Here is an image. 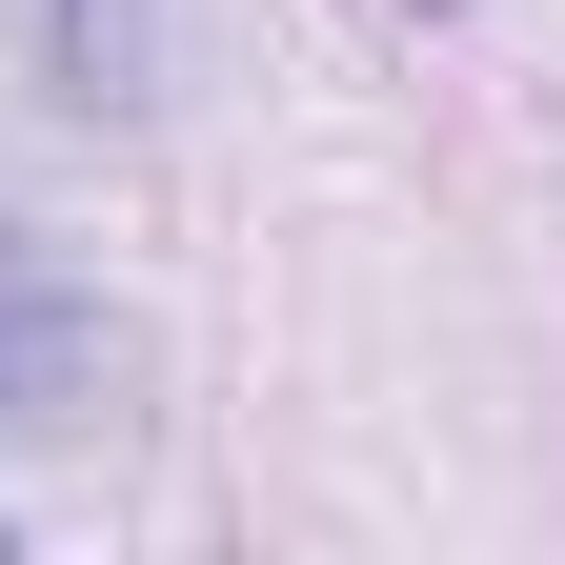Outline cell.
<instances>
[{
    "label": "cell",
    "instance_id": "1",
    "mask_svg": "<svg viewBox=\"0 0 565 565\" xmlns=\"http://www.w3.org/2000/svg\"><path fill=\"white\" fill-rule=\"evenodd\" d=\"M82 384H102V303H82L21 223H0V445H61V424H82Z\"/></svg>",
    "mask_w": 565,
    "mask_h": 565
},
{
    "label": "cell",
    "instance_id": "2",
    "mask_svg": "<svg viewBox=\"0 0 565 565\" xmlns=\"http://www.w3.org/2000/svg\"><path fill=\"white\" fill-rule=\"evenodd\" d=\"M41 82L82 121H141L162 102V0H41Z\"/></svg>",
    "mask_w": 565,
    "mask_h": 565
}]
</instances>
